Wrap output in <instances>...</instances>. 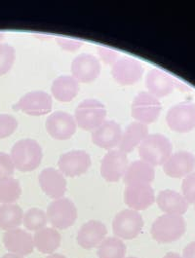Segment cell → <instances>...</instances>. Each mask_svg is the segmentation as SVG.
I'll return each mask as SVG.
<instances>
[{
    "label": "cell",
    "mask_w": 195,
    "mask_h": 258,
    "mask_svg": "<svg viewBox=\"0 0 195 258\" xmlns=\"http://www.w3.org/2000/svg\"><path fill=\"white\" fill-rule=\"evenodd\" d=\"M148 136V126L139 122H133L129 124L123 131L118 144V149L123 151L126 154L130 153L134 151L136 147L139 146Z\"/></svg>",
    "instance_id": "cb8c5ba5"
},
{
    "label": "cell",
    "mask_w": 195,
    "mask_h": 258,
    "mask_svg": "<svg viewBox=\"0 0 195 258\" xmlns=\"http://www.w3.org/2000/svg\"><path fill=\"white\" fill-rule=\"evenodd\" d=\"M56 41L58 45L66 51H75V50L79 49L83 44L82 41L65 38V37H57Z\"/></svg>",
    "instance_id": "e575fe53"
},
{
    "label": "cell",
    "mask_w": 195,
    "mask_h": 258,
    "mask_svg": "<svg viewBox=\"0 0 195 258\" xmlns=\"http://www.w3.org/2000/svg\"><path fill=\"white\" fill-rule=\"evenodd\" d=\"M168 127L177 133H189L195 129V103L181 101L173 105L166 114Z\"/></svg>",
    "instance_id": "52a82bcc"
},
{
    "label": "cell",
    "mask_w": 195,
    "mask_h": 258,
    "mask_svg": "<svg viewBox=\"0 0 195 258\" xmlns=\"http://www.w3.org/2000/svg\"><path fill=\"white\" fill-rule=\"evenodd\" d=\"M163 258H182V256L176 252H168L167 254L163 256Z\"/></svg>",
    "instance_id": "74e56055"
},
{
    "label": "cell",
    "mask_w": 195,
    "mask_h": 258,
    "mask_svg": "<svg viewBox=\"0 0 195 258\" xmlns=\"http://www.w3.org/2000/svg\"><path fill=\"white\" fill-rule=\"evenodd\" d=\"M154 177V167L142 160H137L128 166L123 180L126 186L133 184H151Z\"/></svg>",
    "instance_id": "603a6c76"
},
{
    "label": "cell",
    "mask_w": 195,
    "mask_h": 258,
    "mask_svg": "<svg viewBox=\"0 0 195 258\" xmlns=\"http://www.w3.org/2000/svg\"><path fill=\"white\" fill-rule=\"evenodd\" d=\"M92 165L90 155L80 149L64 153L58 161L59 171L65 176L75 177L83 174Z\"/></svg>",
    "instance_id": "8fae6325"
},
{
    "label": "cell",
    "mask_w": 195,
    "mask_h": 258,
    "mask_svg": "<svg viewBox=\"0 0 195 258\" xmlns=\"http://www.w3.org/2000/svg\"><path fill=\"white\" fill-rule=\"evenodd\" d=\"M143 228V219L139 212L126 209L119 212L112 220L113 234L122 240L136 239Z\"/></svg>",
    "instance_id": "277c9868"
},
{
    "label": "cell",
    "mask_w": 195,
    "mask_h": 258,
    "mask_svg": "<svg viewBox=\"0 0 195 258\" xmlns=\"http://www.w3.org/2000/svg\"><path fill=\"white\" fill-rule=\"evenodd\" d=\"M16 58L15 49L8 44H0V76L9 72Z\"/></svg>",
    "instance_id": "4dcf8cb0"
},
{
    "label": "cell",
    "mask_w": 195,
    "mask_h": 258,
    "mask_svg": "<svg viewBox=\"0 0 195 258\" xmlns=\"http://www.w3.org/2000/svg\"><path fill=\"white\" fill-rule=\"evenodd\" d=\"M155 201L158 208L166 215H184L189 207L182 194L170 189L159 192Z\"/></svg>",
    "instance_id": "7402d4cb"
},
{
    "label": "cell",
    "mask_w": 195,
    "mask_h": 258,
    "mask_svg": "<svg viewBox=\"0 0 195 258\" xmlns=\"http://www.w3.org/2000/svg\"><path fill=\"white\" fill-rule=\"evenodd\" d=\"M182 258H195V241L187 244L183 251H182Z\"/></svg>",
    "instance_id": "8d00e7d4"
},
{
    "label": "cell",
    "mask_w": 195,
    "mask_h": 258,
    "mask_svg": "<svg viewBox=\"0 0 195 258\" xmlns=\"http://www.w3.org/2000/svg\"><path fill=\"white\" fill-rule=\"evenodd\" d=\"M161 102L149 92H140L132 102V117L139 123L150 125L155 122L161 112Z\"/></svg>",
    "instance_id": "ba28073f"
},
{
    "label": "cell",
    "mask_w": 195,
    "mask_h": 258,
    "mask_svg": "<svg viewBox=\"0 0 195 258\" xmlns=\"http://www.w3.org/2000/svg\"><path fill=\"white\" fill-rule=\"evenodd\" d=\"M143 74L142 64L132 57L118 58L112 68L113 79L122 86L136 84Z\"/></svg>",
    "instance_id": "7c38bea8"
},
{
    "label": "cell",
    "mask_w": 195,
    "mask_h": 258,
    "mask_svg": "<svg viewBox=\"0 0 195 258\" xmlns=\"http://www.w3.org/2000/svg\"><path fill=\"white\" fill-rule=\"evenodd\" d=\"M98 53L100 55L101 58L104 60L105 63H108V64H113L118 58V54L116 52H113L110 49H106V48H103V47H100L98 48Z\"/></svg>",
    "instance_id": "d590c367"
},
{
    "label": "cell",
    "mask_w": 195,
    "mask_h": 258,
    "mask_svg": "<svg viewBox=\"0 0 195 258\" xmlns=\"http://www.w3.org/2000/svg\"><path fill=\"white\" fill-rule=\"evenodd\" d=\"M52 103L51 96L46 92L31 91L15 103L13 109L30 116H42L50 113Z\"/></svg>",
    "instance_id": "9c48e42d"
},
{
    "label": "cell",
    "mask_w": 195,
    "mask_h": 258,
    "mask_svg": "<svg viewBox=\"0 0 195 258\" xmlns=\"http://www.w3.org/2000/svg\"><path fill=\"white\" fill-rule=\"evenodd\" d=\"M24 211L17 204L0 205V229L4 231L19 228L23 223Z\"/></svg>",
    "instance_id": "4316f807"
},
{
    "label": "cell",
    "mask_w": 195,
    "mask_h": 258,
    "mask_svg": "<svg viewBox=\"0 0 195 258\" xmlns=\"http://www.w3.org/2000/svg\"><path fill=\"white\" fill-rule=\"evenodd\" d=\"M18 128V121L12 115L0 114V140L11 136Z\"/></svg>",
    "instance_id": "1f68e13d"
},
{
    "label": "cell",
    "mask_w": 195,
    "mask_h": 258,
    "mask_svg": "<svg viewBox=\"0 0 195 258\" xmlns=\"http://www.w3.org/2000/svg\"><path fill=\"white\" fill-rule=\"evenodd\" d=\"M124 202L134 211H144L155 202L154 188L151 184H133L126 186Z\"/></svg>",
    "instance_id": "e0dca14e"
},
{
    "label": "cell",
    "mask_w": 195,
    "mask_h": 258,
    "mask_svg": "<svg viewBox=\"0 0 195 258\" xmlns=\"http://www.w3.org/2000/svg\"><path fill=\"white\" fill-rule=\"evenodd\" d=\"M107 109L101 101L87 99L81 101L75 109V122L80 129L85 131L97 129L105 122Z\"/></svg>",
    "instance_id": "8992f818"
},
{
    "label": "cell",
    "mask_w": 195,
    "mask_h": 258,
    "mask_svg": "<svg viewBox=\"0 0 195 258\" xmlns=\"http://www.w3.org/2000/svg\"><path fill=\"white\" fill-rule=\"evenodd\" d=\"M10 157L15 169L23 172H32L41 164L43 151L40 144L32 139H23L12 146Z\"/></svg>",
    "instance_id": "6da1fadb"
},
{
    "label": "cell",
    "mask_w": 195,
    "mask_h": 258,
    "mask_svg": "<svg viewBox=\"0 0 195 258\" xmlns=\"http://www.w3.org/2000/svg\"><path fill=\"white\" fill-rule=\"evenodd\" d=\"M34 247L43 254H53L62 242V236L55 228L45 227L35 232L33 236Z\"/></svg>",
    "instance_id": "484cf974"
},
{
    "label": "cell",
    "mask_w": 195,
    "mask_h": 258,
    "mask_svg": "<svg viewBox=\"0 0 195 258\" xmlns=\"http://www.w3.org/2000/svg\"><path fill=\"white\" fill-rule=\"evenodd\" d=\"M38 180L43 192L52 199L63 198L67 192V180L59 170L53 168L44 169L39 174Z\"/></svg>",
    "instance_id": "ac0fdd59"
},
{
    "label": "cell",
    "mask_w": 195,
    "mask_h": 258,
    "mask_svg": "<svg viewBox=\"0 0 195 258\" xmlns=\"http://www.w3.org/2000/svg\"><path fill=\"white\" fill-rule=\"evenodd\" d=\"M97 255L99 258H125V244L121 239L109 237L99 245Z\"/></svg>",
    "instance_id": "83f0119b"
},
{
    "label": "cell",
    "mask_w": 195,
    "mask_h": 258,
    "mask_svg": "<svg viewBox=\"0 0 195 258\" xmlns=\"http://www.w3.org/2000/svg\"><path fill=\"white\" fill-rule=\"evenodd\" d=\"M48 218L46 213L38 208H31L24 214L23 224L28 231L37 232L46 227Z\"/></svg>",
    "instance_id": "f546056e"
},
{
    "label": "cell",
    "mask_w": 195,
    "mask_h": 258,
    "mask_svg": "<svg viewBox=\"0 0 195 258\" xmlns=\"http://www.w3.org/2000/svg\"><path fill=\"white\" fill-rule=\"evenodd\" d=\"M47 258H67L62 254H59V253H53V254H50V256H48Z\"/></svg>",
    "instance_id": "ab89813d"
},
{
    "label": "cell",
    "mask_w": 195,
    "mask_h": 258,
    "mask_svg": "<svg viewBox=\"0 0 195 258\" xmlns=\"http://www.w3.org/2000/svg\"><path fill=\"white\" fill-rule=\"evenodd\" d=\"M181 191L187 203L195 205V172H191L183 178Z\"/></svg>",
    "instance_id": "d6a6232c"
},
{
    "label": "cell",
    "mask_w": 195,
    "mask_h": 258,
    "mask_svg": "<svg viewBox=\"0 0 195 258\" xmlns=\"http://www.w3.org/2000/svg\"><path fill=\"white\" fill-rule=\"evenodd\" d=\"M47 218L53 228L68 229L77 219V209L69 198H60L51 202L47 208Z\"/></svg>",
    "instance_id": "5b68a950"
},
{
    "label": "cell",
    "mask_w": 195,
    "mask_h": 258,
    "mask_svg": "<svg viewBox=\"0 0 195 258\" xmlns=\"http://www.w3.org/2000/svg\"><path fill=\"white\" fill-rule=\"evenodd\" d=\"M101 72V64L97 57L90 54H81L71 62L72 77L78 82L90 83L96 80Z\"/></svg>",
    "instance_id": "2e32d148"
},
{
    "label": "cell",
    "mask_w": 195,
    "mask_h": 258,
    "mask_svg": "<svg viewBox=\"0 0 195 258\" xmlns=\"http://www.w3.org/2000/svg\"><path fill=\"white\" fill-rule=\"evenodd\" d=\"M1 258H24L23 256H20V255H16L13 253H7L5 255H3Z\"/></svg>",
    "instance_id": "f35d334b"
},
{
    "label": "cell",
    "mask_w": 195,
    "mask_h": 258,
    "mask_svg": "<svg viewBox=\"0 0 195 258\" xmlns=\"http://www.w3.org/2000/svg\"><path fill=\"white\" fill-rule=\"evenodd\" d=\"M186 231V221L182 215H163L153 223L151 234L157 243L170 244L180 240Z\"/></svg>",
    "instance_id": "3957f363"
},
{
    "label": "cell",
    "mask_w": 195,
    "mask_h": 258,
    "mask_svg": "<svg viewBox=\"0 0 195 258\" xmlns=\"http://www.w3.org/2000/svg\"><path fill=\"white\" fill-rule=\"evenodd\" d=\"M127 258H137V257H127Z\"/></svg>",
    "instance_id": "b9f144b4"
},
{
    "label": "cell",
    "mask_w": 195,
    "mask_h": 258,
    "mask_svg": "<svg viewBox=\"0 0 195 258\" xmlns=\"http://www.w3.org/2000/svg\"><path fill=\"white\" fill-rule=\"evenodd\" d=\"M14 172V164L10 155L0 151V180L11 177Z\"/></svg>",
    "instance_id": "836d02e7"
},
{
    "label": "cell",
    "mask_w": 195,
    "mask_h": 258,
    "mask_svg": "<svg viewBox=\"0 0 195 258\" xmlns=\"http://www.w3.org/2000/svg\"><path fill=\"white\" fill-rule=\"evenodd\" d=\"M108 230L99 220H90L84 223L78 231L76 241L84 249H92L100 245L106 239Z\"/></svg>",
    "instance_id": "ffe728a7"
},
{
    "label": "cell",
    "mask_w": 195,
    "mask_h": 258,
    "mask_svg": "<svg viewBox=\"0 0 195 258\" xmlns=\"http://www.w3.org/2000/svg\"><path fill=\"white\" fill-rule=\"evenodd\" d=\"M128 166L127 154L119 149H112L102 159L100 172L108 182H117L124 176Z\"/></svg>",
    "instance_id": "30bf717a"
},
{
    "label": "cell",
    "mask_w": 195,
    "mask_h": 258,
    "mask_svg": "<svg viewBox=\"0 0 195 258\" xmlns=\"http://www.w3.org/2000/svg\"><path fill=\"white\" fill-rule=\"evenodd\" d=\"M80 90L79 82L70 75H61L53 81L51 91L57 101L70 102Z\"/></svg>",
    "instance_id": "d4e9b609"
},
{
    "label": "cell",
    "mask_w": 195,
    "mask_h": 258,
    "mask_svg": "<svg viewBox=\"0 0 195 258\" xmlns=\"http://www.w3.org/2000/svg\"><path fill=\"white\" fill-rule=\"evenodd\" d=\"M22 194V187L19 180L9 177L0 180V203L14 204Z\"/></svg>",
    "instance_id": "f1b7e54d"
},
{
    "label": "cell",
    "mask_w": 195,
    "mask_h": 258,
    "mask_svg": "<svg viewBox=\"0 0 195 258\" xmlns=\"http://www.w3.org/2000/svg\"><path fill=\"white\" fill-rule=\"evenodd\" d=\"M177 84V81L170 74L158 69H153L147 74L145 85L149 93L157 99L170 95Z\"/></svg>",
    "instance_id": "d6986e66"
},
{
    "label": "cell",
    "mask_w": 195,
    "mask_h": 258,
    "mask_svg": "<svg viewBox=\"0 0 195 258\" xmlns=\"http://www.w3.org/2000/svg\"><path fill=\"white\" fill-rule=\"evenodd\" d=\"M2 39H3V33H1V32H0V42H1V40H2Z\"/></svg>",
    "instance_id": "60d3db41"
},
{
    "label": "cell",
    "mask_w": 195,
    "mask_h": 258,
    "mask_svg": "<svg viewBox=\"0 0 195 258\" xmlns=\"http://www.w3.org/2000/svg\"><path fill=\"white\" fill-rule=\"evenodd\" d=\"M194 169V154L184 150L172 153L163 164V171L172 178H184L193 172Z\"/></svg>",
    "instance_id": "9a60e30c"
},
{
    "label": "cell",
    "mask_w": 195,
    "mask_h": 258,
    "mask_svg": "<svg viewBox=\"0 0 195 258\" xmlns=\"http://www.w3.org/2000/svg\"><path fill=\"white\" fill-rule=\"evenodd\" d=\"M77 124L72 115L65 111H55L46 120V130L49 135L59 141L70 139L76 132Z\"/></svg>",
    "instance_id": "5bb4252c"
},
{
    "label": "cell",
    "mask_w": 195,
    "mask_h": 258,
    "mask_svg": "<svg viewBox=\"0 0 195 258\" xmlns=\"http://www.w3.org/2000/svg\"><path fill=\"white\" fill-rule=\"evenodd\" d=\"M173 153V145L165 135L155 133L149 135L139 146V157L148 164L163 166Z\"/></svg>",
    "instance_id": "7a4b0ae2"
},
{
    "label": "cell",
    "mask_w": 195,
    "mask_h": 258,
    "mask_svg": "<svg viewBox=\"0 0 195 258\" xmlns=\"http://www.w3.org/2000/svg\"><path fill=\"white\" fill-rule=\"evenodd\" d=\"M2 242L9 253L20 256H27L33 252L34 242L30 233L21 228L5 231Z\"/></svg>",
    "instance_id": "4fadbf2b"
},
{
    "label": "cell",
    "mask_w": 195,
    "mask_h": 258,
    "mask_svg": "<svg viewBox=\"0 0 195 258\" xmlns=\"http://www.w3.org/2000/svg\"><path fill=\"white\" fill-rule=\"evenodd\" d=\"M122 136V130L114 121H105L93 131L92 141L99 147L112 150L118 146Z\"/></svg>",
    "instance_id": "44dd1931"
}]
</instances>
